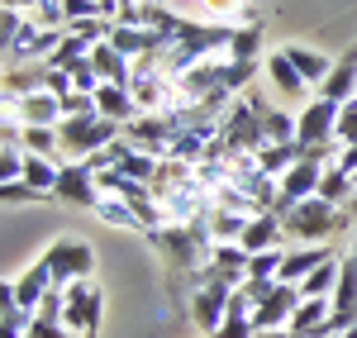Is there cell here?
Segmentation results:
<instances>
[{
	"mask_svg": "<svg viewBox=\"0 0 357 338\" xmlns=\"http://www.w3.org/2000/svg\"><path fill=\"white\" fill-rule=\"evenodd\" d=\"M143 238L172 262L176 277L205 282V262H210V253H215L210 224H162V229H153V233H143Z\"/></svg>",
	"mask_w": 357,
	"mask_h": 338,
	"instance_id": "1",
	"label": "cell"
},
{
	"mask_svg": "<svg viewBox=\"0 0 357 338\" xmlns=\"http://www.w3.org/2000/svg\"><path fill=\"white\" fill-rule=\"evenodd\" d=\"M262 110H267V100H257L252 91H243V95L229 105V114H224V129H220V158H243V153L267 148Z\"/></svg>",
	"mask_w": 357,
	"mask_h": 338,
	"instance_id": "2",
	"label": "cell"
},
{
	"mask_svg": "<svg viewBox=\"0 0 357 338\" xmlns=\"http://www.w3.org/2000/svg\"><path fill=\"white\" fill-rule=\"evenodd\" d=\"M57 139H62V158H67V162H86V158H96L100 148H110V143L124 139V124H114L105 114H72V119L57 124Z\"/></svg>",
	"mask_w": 357,
	"mask_h": 338,
	"instance_id": "3",
	"label": "cell"
},
{
	"mask_svg": "<svg viewBox=\"0 0 357 338\" xmlns=\"http://www.w3.org/2000/svg\"><path fill=\"white\" fill-rule=\"evenodd\" d=\"M281 224H286V238H296V243H324L329 233L348 229V210L310 196V200H301V205H291V210L281 215Z\"/></svg>",
	"mask_w": 357,
	"mask_h": 338,
	"instance_id": "4",
	"label": "cell"
},
{
	"mask_svg": "<svg viewBox=\"0 0 357 338\" xmlns=\"http://www.w3.org/2000/svg\"><path fill=\"white\" fill-rule=\"evenodd\" d=\"M62 295H67V305H62V324H67L72 334H82V338H96L100 319H105V295H100V286L72 282V286H62Z\"/></svg>",
	"mask_w": 357,
	"mask_h": 338,
	"instance_id": "5",
	"label": "cell"
},
{
	"mask_svg": "<svg viewBox=\"0 0 357 338\" xmlns=\"http://www.w3.org/2000/svg\"><path fill=\"white\" fill-rule=\"evenodd\" d=\"M338 110L343 105H333L329 95L305 100L296 110V143L301 148H329V143H338Z\"/></svg>",
	"mask_w": 357,
	"mask_h": 338,
	"instance_id": "6",
	"label": "cell"
},
{
	"mask_svg": "<svg viewBox=\"0 0 357 338\" xmlns=\"http://www.w3.org/2000/svg\"><path fill=\"white\" fill-rule=\"evenodd\" d=\"M43 262H48V272H53V286L62 291V286H72V282H91V272H96V248L82 243V238H57L53 248L43 253Z\"/></svg>",
	"mask_w": 357,
	"mask_h": 338,
	"instance_id": "7",
	"label": "cell"
},
{
	"mask_svg": "<svg viewBox=\"0 0 357 338\" xmlns=\"http://www.w3.org/2000/svg\"><path fill=\"white\" fill-rule=\"evenodd\" d=\"M229 300H234V286H224V282H200L191 291V319H195V329L200 334H220V324L229 319Z\"/></svg>",
	"mask_w": 357,
	"mask_h": 338,
	"instance_id": "8",
	"label": "cell"
},
{
	"mask_svg": "<svg viewBox=\"0 0 357 338\" xmlns=\"http://www.w3.org/2000/svg\"><path fill=\"white\" fill-rule=\"evenodd\" d=\"M301 286H291V282H276L262 300H257V310H252V329L257 334H272V329H286L291 324V314L301 310Z\"/></svg>",
	"mask_w": 357,
	"mask_h": 338,
	"instance_id": "9",
	"label": "cell"
},
{
	"mask_svg": "<svg viewBox=\"0 0 357 338\" xmlns=\"http://www.w3.org/2000/svg\"><path fill=\"white\" fill-rule=\"evenodd\" d=\"M57 200H67V205H82V210H96L105 191H100V181H96V171L86 167V162H62V176H57Z\"/></svg>",
	"mask_w": 357,
	"mask_h": 338,
	"instance_id": "10",
	"label": "cell"
},
{
	"mask_svg": "<svg viewBox=\"0 0 357 338\" xmlns=\"http://www.w3.org/2000/svg\"><path fill=\"white\" fill-rule=\"evenodd\" d=\"M205 282H224V286H238L248 282V253L243 243H215V253L205 262Z\"/></svg>",
	"mask_w": 357,
	"mask_h": 338,
	"instance_id": "11",
	"label": "cell"
},
{
	"mask_svg": "<svg viewBox=\"0 0 357 338\" xmlns=\"http://www.w3.org/2000/svg\"><path fill=\"white\" fill-rule=\"evenodd\" d=\"M319 95H329L333 105L357 100V43L333 57V67H329V77H324V86H319Z\"/></svg>",
	"mask_w": 357,
	"mask_h": 338,
	"instance_id": "12",
	"label": "cell"
},
{
	"mask_svg": "<svg viewBox=\"0 0 357 338\" xmlns=\"http://www.w3.org/2000/svg\"><path fill=\"white\" fill-rule=\"evenodd\" d=\"M5 110L15 114L20 124H62V100H57L53 91H33V95H24V100H5Z\"/></svg>",
	"mask_w": 357,
	"mask_h": 338,
	"instance_id": "13",
	"label": "cell"
},
{
	"mask_svg": "<svg viewBox=\"0 0 357 338\" xmlns=\"http://www.w3.org/2000/svg\"><path fill=\"white\" fill-rule=\"evenodd\" d=\"M96 114H105V119H114V124H134L138 114V100L129 86H114V82H100L96 86Z\"/></svg>",
	"mask_w": 357,
	"mask_h": 338,
	"instance_id": "14",
	"label": "cell"
},
{
	"mask_svg": "<svg viewBox=\"0 0 357 338\" xmlns=\"http://www.w3.org/2000/svg\"><path fill=\"white\" fill-rule=\"evenodd\" d=\"M48 291H57V286H53V272H48L43 257H38L29 272H20V282H10V295H15L24 310H38V305L48 300Z\"/></svg>",
	"mask_w": 357,
	"mask_h": 338,
	"instance_id": "15",
	"label": "cell"
},
{
	"mask_svg": "<svg viewBox=\"0 0 357 338\" xmlns=\"http://www.w3.org/2000/svg\"><path fill=\"white\" fill-rule=\"evenodd\" d=\"M281 238H286V224H281V215H252L248 220V229H243V253L252 257V253H272V248H281Z\"/></svg>",
	"mask_w": 357,
	"mask_h": 338,
	"instance_id": "16",
	"label": "cell"
},
{
	"mask_svg": "<svg viewBox=\"0 0 357 338\" xmlns=\"http://www.w3.org/2000/svg\"><path fill=\"white\" fill-rule=\"evenodd\" d=\"M262 72H267V82L276 86V95H286V100H305V91H314V86L291 67V57H286V53H272L267 62H262Z\"/></svg>",
	"mask_w": 357,
	"mask_h": 338,
	"instance_id": "17",
	"label": "cell"
},
{
	"mask_svg": "<svg viewBox=\"0 0 357 338\" xmlns=\"http://www.w3.org/2000/svg\"><path fill=\"white\" fill-rule=\"evenodd\" d=\"M329 257H333V253L324 248V243H301V248H291V253H286V262H281V282L301 286L305 277H310L319 262H329Z\"/></svg>",
	"mask_w": 357,
	"mask_h": 338,
	"instance_id": "18",
	"label": "cell"
},
{
	"mask_svg": "<svg viewBox=\"0 0 357 338\" xmlns=\"http://www.w3.org/2000/svg\"><path fill=\"white\" fill-rule=\"evenodd\" d=\"M33 91H48V62L29 67H5V100H24Z\"/></svg>",
	"mask_w": 357,
	"mask_h": 338,
	"instance_id": "19",
	"label": "cell"
},
{
	"mask_svg": "<svg viewBox=\"0 0 357 338\" xmlns=\"http://www.w3.org/2000/svg\"><path fill=\"white\" fill-rule=\"evenodd\" d=\"M62 305H67V295H62V291H48V300L33 310L29 338H72V329L62 324Z\"/></svg>",
	"mask_w": 357,
	"mask_h": 338,
	"instance_id": "20",
	"label": "cell"
},
{
	"mask_svg": "<svg viewBox=\"0 0 357 338\" xmlns=\"http://www.w3.org/2000/svg\"><path fill=\"white\" fill-rule=\"evenodd\" d=\"M91 62H96V72H100V82H114V86H129L134 82V62L119 53L114 43H96V53H91Z\"/></svg>",
	"mask_w": 357,
	"mask_h": 338,
	"instance_id": "21",
	"label": "cell"
},
{
	"mask_svg": "<svg viewBox=\"0 0 357 338\" xmlns=\"http://www.w3.org/2000/svg\"><path fill=\"white\" fill-rule=\"evenodd\" d=\"M281 53L291 57V67H296V72H301L305 82L314 86V91H319V86H324V77H329V57L324 53H314V48H301V43H286V48H281Z\"/></svg>",
	"mask_w": 357,
	"mask_h": 338,
	"instance_id": "22",
	"label": "cell"
},
{
	"mask_svg": "<svg viewBox=\"0 0 357 338\" xmlns=\"http://www.w3.org/2000/svg\"><path fill=\"white\" fill-rule=\"evenodd\" d=\"M301 158H305L301 143H267V148H257V167L267 171V176H276V181H281L286 171L296 167Z\"/></svg>",
	"mask_w": 357,
	"mask_h": 338,
	"instance_id": "23",
	"label": "cell"
},
{
	"mask_svg": "<svg viewBox=\"0 0 357 338\" xmlns=\"http://www.w3.org/2000/svg\"><path fill=\"white\" fill-rule=\"evenodd\" d=\"M329 314H333V300H301V310L291 314V334H301V338H319V329L329 324Z\"/></svg>",
	"mask_w": 357,
	"mask_h": 338,
	"instance_id": "24",
	"label": "cell"
},
{
	"mask_svg": "<svg viewBox=\"0 0 357 338\" xmlns=\"http://www.w3.org/2000/svg\"><path fill=\"white\" fill-rule=\"evenodd\" d=\"M338 272H343V262L329 257V262H319L310 277L301 282V295L305 300H333V286H338Z\"/></svg>",
	"mask_w": 357,
	"mask_h": 338,
	"instance_id": "25",
	"label": "cell"
},
{
	"mask_svg": "<svg viewBox=\"0 0 357 338\" xmlns=\"http://www.w3.org/2000/svg\"><path fill=\"white\" fill-rule=\"evenodd\" d=\"M33 329V310H24L15 295H10V282H5V300H0V338H29Z\"/></svg>",
	"mask_w": 357,
	"mask_h": 338,
	"instance_id": "26",
	"label": "cell"
},
{
	"mask_svg": "<svg viewBox=\"0 0 357 338\" xmlns=\"http://www.w3.org/2000/svg\"><path fill=\"white\" fill-rule=\"evenodd\" d=\"M248 220H252V215H238V210L215 205L205 224H210V238H215V243H238V238H243V229H248Z\"/></svg>",
	"mask_w": 357,
	"mask_h": 338,
	"instance_id": "27",
	"label": "cell"
},
{
	"mask_svg": "<svg viewBox=\"0 0 357 338\" xmlns=\"http://www.w3.org/2000/svg\"><path fill=\"white\" fill-rule=\"evenodd\" d=\"M57 176H62V162H57V158H38V153H29V158H24V181L33 186V191L53 196Z\"/></svg>",
	"mask_w": 357,
	"mask_h": 338,
	"instance_id": "28",
	"label": "cell"
},
{
	"mask_svg": "<svg viewBox=\"0 0 357 338\" xmlns=\"http://www.w3.org/2000/svg\"><path fill=\"white\" fill-rule=\"evenodd\" d=\"M24 134V153H38V158H57L62 162V139H57V124H20Z\"/></svg>",
	"mask_w": 357,
	"mask_h": 338,
	"instance_id": "29",
	"label": "cell"
},
{
	"mask_svg": "<svg viewBox=\"0 0 357 338\" xmlns=\"http://www.w3.org/2000/svg\"><path fill=\"white\" fill-rule=\"evenodd\" d=\"M357 196V181L348 176L343 167H329L324 171V181H319V200H329V205H338V210H348Z\"/></svg>",
	"mask_w": 357,
	"mask_h": 338,
	"instance_id": "30",
	"label": "cell"
},
{
	"mask_svg": "<svg viewBox=\"0 0 357 338\" xmlns=\"http://www.w3.org/2000/svg\"><path fill=\"white\" fill-rule=\"evenodd\" d=\"M96 220H105V224H119V229H138V233H143L138 205H129V200H119V196H105V200H100V205H96Z\"/></svg>",
	"mask_w": 357,
	"mask_h": 338,
	"instance_id": "31",
	"label": "cell"
},
{
	"mask_svg": "<svg viewBox=\"0 0 357 338\" xmlns=\"http://www.w3.org/2000/svg\"><path fill=\"white\" fill-rule=\"evenodd\" d=\"M91 53H96V43L67 29V33H62V43H57V53L48 57V67H62V72H67L72 62H82V57H91Z\"/></svg>",
	"mask_w": 357,
	"mask_h": 338,
	"instance_id": "32",
	"label": "cell"
},
{
	"mask_svg": "<svg viewBox=\"0 0 357 338\" xmlns=\"http://www.w3.org/2000/svg\"><path fill=\"white\" fill-rule=\"evenodd\" d=\"M257 48H262V29L252 24H234V43H229V57L234 62H257Z\"/></svg>",
	"mask_w": 357,
	"mask_h": 338,
	"instance_id": "33",
	"label": "cell"
},
{
	"mask_svg": "<svg viewBox=\"0 0 357 338\" xmlns=\"http://www.w3.org/2000/svg\"><path fill=\"white\" fill-rule=\"evenodd\" d=\"M262 129H267V143H296V114L267 105L262 110Z\"/></svg>",
	"mask_w": 357,
	"mask_h": 338,
	"instance_id": "34",
	"label": "cell"
},
{
	"mask_svg": "<svg viewBox=\"0 0 357 338\" xmlns=\"http://www.w3.org/2000/svg\"><path fill=\"white\" fill-rule=\"evenodd\" d=\"M333 310H353L357 314V257L343 262L338 272V286H333Z\"/></svg>",
	"mask_w": 357,
	"mask_h": 338,
	"instance_id": "35",
	"label": "cell"
},
{
	"mask_svg": "<svg viewBox=\"0 0 357 338\" xmlns=\"http://www.w3.org/2000/svg\"><path fill=\"white\" fill-rule=\"evenodd\" d=\"M281 262H286L281 248H272V253H252L248 257V282H281Z\"/></svg>",
	"mask_w": 357,
	"mask_h": 338,
	"instance_id": "36",
	"label": "cell"
},
{
	"mask_svg": "<svg viewBox=\"0 0 357 338\" xmlns=\"http://www.w3.org/2000/svg\"><path fill=\"white\" fill-rule=\"evenodd\" d=\"M200 10H205L215 24H234V20L243 24V20H248V5H243V0H200Z\"/></svg>",
	"mask_w": 357,
	"mask_h": 338,
	"instance_id": "37",
	"label": "cell"
},
{
	"mask_svg": "<svg viewBox=\"0 0 357 338\" xmlns=\"http://www.w3.org/2000/svg\"><path fill=\"white\" fill-rule=\"evenodd\" d=\"M24 143H0V181H24Z\"/></svg>",
	"mask_w": 357,
	"mask_h": 338,
	"instance_id": "38",
	"label": "cell"
},
{
	"mask_svg": "<svg viewBox=\"0 0 357 338\" xmlns=\"http://www.w3.org/2000/svg\"><path fill=\"white\" fill-rule=\"evenodd\" d=\"M62 15H67V29H72V24H86V20H100L105 5L100 0H62Z\"/></svg>",
	"mask_w": 357,
	"mask_h": 338,
	"instance_id": "39",
	"label": "cell"
},
{
	"mask_svg": "<svg viewBox=\"0 0 357 338\" xmlns=\"http://www.w3.org/2000/svg\"><path fill=\"white\" fill-rule=\"evenodd\" d=\"M67 72H72V86H77V91H91V95H96V86H100V72H96V62H91V57L72 62Z\"/></svg>",
	"mask_w": 357,
	"mask_h": 338,
	"instance_id": "40",
	"label": "cell"
},
{
	"mask_svg": "<svg viewBox=\"0 0 357 338\" xmlns=\"http://www.w3.org/2000/svg\"><path fill=\"white\" fill-rule=\"evenodd\" d=\"M72 114H96V95H91V91L62 95V119H72Z\"/></svg>",
	"mask_w": 357,
	"mask_h": 338,
	"instance_id": "41",
	"label": "cell"
},
{
	"mask_svg": "<svg viewBox=\"0 0 357 338\" xmlns=\"http://www.w3.org/2000/svg\"><path fill=\"white\" fill-rule=\"evenodd\" d=\"M0 200L5 205H15V200H48L43 191H33L29 181H0Z\"/></svg>",
	"mask_w": 357,
	"mask_h": 338,
	"instance_id": "42",
	"label": "cell"
},
{
	"mask_svg": "<svg viewBox=\"0 0 357 338\" xmlns=\"http://www.w3.org/2000/svg\"><path fill=\"white\" fill-rule=\"evenodd\" d=\"M338 143H343V148L357 143V100H348V105L338 110Z\"/></svg>",
	"mask_w": 357,
	"mask_h": 338,
	"instance_id": "43",
	"label": "cell"
},
{
	"mask_svg": "<svg viewBox=\"0 0 357 338\" xmlns=\"http://www.w3.org/2000/svg\"><path fill=\"white\" fill-rule=\"evenodd\" d=\"M333 167H343L348 176H357V143H348V148L338 143V162H333Z\"/></svg>",
	"mask_w": 357,
	"mask_h": 338,
	"instance_id": "44",
	"label": "cell"
},
{
	"mask_svg": "<svg viewBox=\"0 0 357 338\" xmlns=\"http://www.w3.org/2000/svg\"><path fill=\"white\" fill-rule=\"evenodd\" d=\"M5 5H10V10H20V15H33V10H38V5H48V0H5Z\"/></svg>",
	"mask_w": 357,
	"mask_h": 338,
	"instance_id": "45",
	"label": "cell"
},
{
	"mask_svg": "<svg viewBox=\"0 0 357 338\" xmlns=\"http://www.w3.org/2000/svg\"><path fill=\"white\" fill-rule=\"evenodd\" d=\"M119 5H158V0H119Z\"/></svg>",
	"mask_w": 357,
	"mask_h": 338,
	"instance_id": "46",
	"label": "cell"
},
{
	"mask_svg": "<svg viewBox=\"0 0 357 338\" xmlns=\"http://www.w3.org/2000/svg\"><path fill=\"white\" fill-rule=\"evenodd\" d=\"M348 215H357V196H353V205H348Z\"/></svg>",
	"mask_w": 357,
	"mask_h": 338,
	"instance_id": "47",
	"label": "cell"
},
{
	"mask_svg": "<svg viewBox=\"0 0 357 338\" xmlns=\"http://www.w3.org/2000/svg\"><path fill=\"white\" fill-rule=\"evenodd\" d=\"M343 338H357V329H348V334H343Z\"/></svg>",
	"mask_w": 357,
	"mask_h": 338,
	"instance_id": "48",
	"label": "cell"
},
{
	"mask_svg": "<svg viewBox=\"0 0 357 338\" xmlns=\"http://www.w3.org/2000/svg\"><path fill=\"white\" fill-rule=\"evenodd\" d=\"M353 181H357V176H353Z\"/></svg>",
	"mask_w": 357,
	"mask_h": 338,
	"instance_id": "49",
	"label": "cell"
}]
</instances>
